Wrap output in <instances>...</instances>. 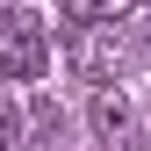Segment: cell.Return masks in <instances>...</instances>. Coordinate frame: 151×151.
<instances>
[{
	"instance_id": "cell-4",
	"label": "cell",
	"mask_w": 151,
	"mask_h": 151,
	"mask_svg": "<svg viewBox=\"0 0 151 151\" xmlns=\"http://www.w3.org/2000/svg\"><path fill=\"white\" fill-rule=\"evenodd\" d=\"M58 7H65V22H122L144 0H58Z\"/></svg>"
},
{
	"instance_id": "cell-2",
	"label": "cell",
	"mask_w": 151,
	"mask_h": 151,
	"mask_svg": "<svg viewBox=\"0 0 151 151\" xmlns=\"http://www.w3.org/2000/svg\"><path fill=\"white\" fill-rule=\"evenodd\" d=\"M137 65V43L122 36V22H79V36H72V72L79 79H101L115 86V72Z\"/></svg>"
},
{
	"instance_id": "cell-5",
	"label": "cell",
	"mask_w": 151,
	"mask_h": 151,
	"mask_svg": "<svg viewBox=\"0 0 151 151\" xmlns=\"http://www.w3.org/2000/svg\"><path fill=\"white\" fill-rule=\"evenodd\" d=\"M29 144V122H22V101L0 93V151H22Z\"/></svg>"
},
{
	"instance_id": "cell-1",
	"label": "cell",
	"mask_w": 151,
	"mask_h": 151,
	"mask_svg": "<svg viewBox=\"0 0 151 151\" xmlns=\"http://www.w3.org/2000/svg\"><path fill=\"white\" fill-rule=\"evenodd\" d=\"M50 72V22L36 7H0V79H43Z\"/></svg>"
},
{
	"instance_id": "cell-6",
	"label": "cell",
	"mask_w": 151,
	"mask_h": 151,
	"mask_svg": "<svg viewBox=\"0 0 151 151\" xmlns=\"http://www.w3.org/2000/svg\"><path fill=\"white\" fill-rule=\"evenodd\" d=\"M144 7H151V0H144Z\"/></svg>"
},
{
	"instance_id": "cell-3",
	"label": "cell",
	"mask_w": 151,
	"mask_h": 151,
	"mask_svg": "<svg viewBox=\"0 0 151 151\" xmlns=\"http://www.w3.org/2000/svg\"><path fill=\"white\" fill-rule=\"evenodd\" d=\"M93 137H101V151H144V122L137 108H129V93H93Z\"/></svg>"
}]
</instances>
